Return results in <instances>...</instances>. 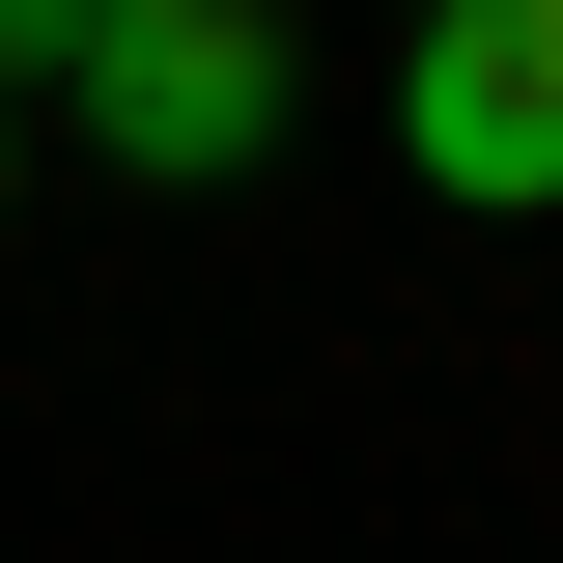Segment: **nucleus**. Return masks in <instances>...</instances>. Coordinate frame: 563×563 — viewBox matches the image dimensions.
<instances>
[{
	"mask_svg": "<svg viewBox=\"0 0 563 563\" xmlns=\"http://www.w3.org/2000/svg\"><path fill=\"white\" fill-rule=\"evenodd\" d=\"M29 57L113 169H254L282 141V0H29Z\"/></svg>",
	"mask_w": 563,
	"mask_h": 563,
	"instance_id": "1",
	"label": "nucleus"
},
{
	"mask_svg": "<svg viewBox=\"0 0 563 563\" xmlns=\"http://www.w3.org/2000/svg\"><path fill=\"white\" fill-rule=\"evenodd\" d=\"M395 169H422V198H479V225L563 198V0H422V57H395Z\"/></svg>",
	"mask_w": 563,
	"mask_h": 563,
	"instance_id": "2",
	"label": "nucleus"
},
{
	"mask_svg": "<svg viewBox=\"0 0 563 563\" xmlns=\"http://www.w3.org/2000/svg\"><path fill=\"white\" fill-rule=\"evenodd\" d=\"M0 169H29V29H0Z\"/></svg>",
	"mask_w": 563,
	"mask_h": 563,
	"instance_id": "3",
	"label": "nucleus"
},
{
	"mask_svg": "<svg viewBox=\"0 0 563 563\" xmlns=\"http://www.w3.org/2000/svg\"><path fill=\"white\" fill-rule=\"evenodd\" d=\"M0 29H29V0H0Z\"/></svg>",
	"mask_w": 563,
	"mask_h": 563,
	"instance_id": "4",
	"label": "nucleus"
}]
</instances>
